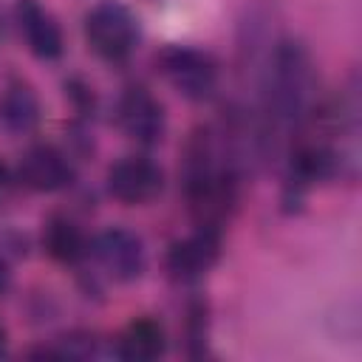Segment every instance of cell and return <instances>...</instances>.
<instances>
[{
    "label": "cell",
    "mask_w": 362,
    "mask_h": 362,
    "mask_svg": "<svg viewBox=\"0 0 362 362\" xmlns=\"http://www.w3.org/2000/svg\"><path fill=\"white\" fill-rule=\"evenodd\" d=\"M17 175L34 192H59L74 184L76 170L65 150L54 144H34L23 153Z\"/></svg>",
    "instance_id": "cell-8"
},
{
    "label": "cell",
    "mask_w": 362,
    "mask_h": 362,
    "mask_svg": "<svg viewBox=\"0 0 362 362\" xmlns=\"http://www.w3.org/2000/svg\"><path fill=\"white\" fill-rule=\"evenodd\" d=\"M221 257V229L198 226L192 235L170 243L164 255V269L175 283L201 280Z\"/></svg>",
    "instance_id": "cell-7"
},
{
    "label": "cell",
    "mask_w": 362,
    "mask_h": 362,
    "mask_svg": "<svg viewBox=\"0 0 362 362\" xmlns=\"http://www.w3.org/2000/svg\"><path fill=\"white\" fill-rule=\"evenodd\" d=\"M90 252L99 260V266L107 272V277L116 280V283H133L147 269L144 240L133 229H127V226H107V229H102L93 238Z\"/></svg>",
    "instance_id": "cell-6"
},
{
    "label": "cell",
    "mask_w": 362,
    "mask_h": 362,
    "mask_svg": "<svg viewBox=\"0 0 362 362\" xmlns=\"http://www.w3.org/2000/svg\"><path fill=\"white\" fill-rule=\"evenodd\" d=\"M6 351H8V334H6V328L0 325V356H6Z\"/></svg>",
    "instance_id": "cell-15"
},
{
    "label": "cell",
    "mask_w": 362,
    "mask_h": 362,
    "mask_svg": "<svg viewBox=\"0 0 362 362\" xmlns=\"http://www.w3.org/2000/svg\"><path fill=\"white\" fill-rule=\"evenodd\" d=\"M40 119H42V105H40L37 90L23 79L8 82L3 96H0V124H3V130L11 133V136H28V133L37 130Z\"/></svg>",
    "instance_id": "cell-11"
},
{
    "label": "cell",
    "mask_w": 362,
    "mask_h": 362,
    "mask_svg": "<svg viewBox=\"0 0 362 362\" xmlns=\"http://www.w3.org/2000/svg\"><path fill=\"white\" fill-rule=\"evenodd\" d=\"M116 356L124 362H153L167 351L164 325L156 317H133L116 337Z\"/></svg>",
    "instance_id": "cell-10"
},
{
    "label": "cell",
    "mask_w": 362,
    "mask_h": 362,
    "mask_svg": "<svg viewBox=\"0 0 362 362\" xmlns=\"http://www.w3.org/2000/svg\"><path fill=\"white\" fill-rule=\"evenodd\" d=\"M206 337H209V311L204 300H192L187 308L184 320V339H187V354L189 356H204L206 354Z\"/></svg>",
    "instance_id": "cell-13"
},
{
    "label": "cell",
    "mask_w": 362,
    "mask_h": 362,
    "mask_svg": "<svg viewBox=\"0 0 362 362\" xmlns=\"http://www.w3.org/2000/svg\"><path fill=\"white\" fill-rule=\"evenodd\" d=\"M156 65H158V74L167 79V85L189 102H206L218 90L221 68H218V59L204 48L167 45L158 51Z\"/></svg>",
    "instance_id": "cell-3"
},
{
    "label": "cell",
    "mask_w": 362,
    "mask_h": 362,
    "mask_svg": "<svg viewBox=\"0 0 362 362\" xmlns=\"http://www.w3.org/2000/svg\"><path fill=\"white\" fill-rule=\"evenodd\" d=\"M107 192L124 206H144L164 189V170L147 156H124L107 167Z\"/></svg>",
    "instance_id": "cell-5"
},
{
    "label": "cell",
    "mask_w": 362,
    "mask_h": 362,
    "mask_svg": "<svg viewBox=\"0 0 362 362\" xmlns=\"http://www.w3.org/2000/svg\"><path fill=\"white\" fill-rule=\"evenodd\" d=\"M116 122L122 133L141 147H156L167 133L164 105L144 85H127L122 90L116 102Z\"/></svg>",
    "instance_id": "cell-4"
},
{
    "label": "cell",
    "mask_w": 362,
    "mask_h": 362,
    "mask_svg": "<svg viewBox=\"0 0 362 362\" xmlns=\"http://www.w3.org/2000/svg\"><path fill=\"white\" fill-rule=\"evenodd\" d=\"M317 71L300 40H280L269 54L260 79V107L255 124L257 156L272 161L286 153L294 133L317 105Z\"/></svg>",
    "instance_id": "cell-1"
},
{
    "label": "cell",
    "mask_w": 362,
    "mask_h": 362,
    "mask_svg": "<svg viewBox=\"0 0 362 362\" xmlns=\"http://www.w3.org/2000/svg\"><path fill=\"white\" fill-rule=\"evenodd\" d=\"M14 20H17V28L25 40V48L42 59V62H54L62 57L65 51V37H62V28L57 23V17L40 6L37 0H17L14 3Z\"/></svg>",
    "instance_id": "cell-9"
},
{
    "label": "cell",
    "mask_w": 362,
    "mask_h": 362,
    "mask_svg": "<svg viewBox=\"0 0 362 362\" xmlns=\"http://www.w3.org/2000/svg\"><path fill=\"white\" fill-rule=\"evenodd\" d=\"M42 249L57 263L74 266L88 255L90 246H88V238L76 221H71L68 215H51L42 223Z\"/></svg>",
    "instance_id": "cell-12"
},
{
    "label": "cell",
    "mask_w": 362,
    "mask_h": 362,
    "mask_svg": "<svg viewBox=\"0 0 362 362\" xmlns=\"http://www.w3.org/2000/svg\"><path fill=\"white\" fill-rule=\"evenodd\" d=\"M8 283H11V272H8V263L0 257V294L8 291Z\"/></svg>",
    "instance_id": "cell-14"
},
{
    "label": "cell",
    "mask_w": 362,
    "mask_h": 362,
    "mask_svg": "<svg viewBox=\"0 0 362 362\" xmlns=\"http://www.w3.org/2000/svg\"><path fill=\"white\" fill-rule=\"evenodd\" d=\"M82 31H85L90 51L99 59L113 62V65L130 59V54L136 51L139 40H141L139 17L116 0L96 3L82 20Z\"/></svg>",
    "instance_id": "cell-2"
}]
</instances>
